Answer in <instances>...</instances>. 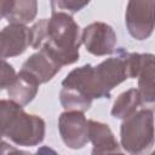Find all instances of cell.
Here are the masks:
<instances>
[{
  "mask_svg": "<svg viewBox=\"0 0 155 155\" xmlns=\"http://www.w3.org/2000/svg\"><path fill=\"white\" fill-rule=\"evenodd\" d=\"M1 134L19 147L39 145L46 133L45 121L34 114L23 110V105L12 99L0 101Z\"/></svg>",
  "mask_w": 155,
  "mask_h": 155,
  "instance_id": "obj_1",
  "label": "cell"
},
{
  "mask_svg": "<svg viewBox=\"0 0 155 155\" xmlns=\"http://www.w3.org/2000/svg\"><path fill=\"white\" fill-rule=\"evenodd\" d=\"M81 33L73 16L64 11L52 12L47 21V33L44 47L62 67L69 65L79 59Z\"/></svg>",
  "mask_w": 155,
  "mask_h": 155,
  "instance_id": "obj_2",
  "label": "cell"
},
{
  "mask_svg": "<svg viewBox=\"0 0 155 155\" xmlns=\"http://www.w3.org/2000/svg\"><path fill=\"white\" fill-rule=\"evenodd\" d=\"M120 144L125 151L133 155L147 154L151 150L155 144V122L151 110L143 108L122 120Z\"/></svg>",
  "mask_w": 155,
  "mask_h": 155,
  "instance_id": "obj_3",
  "label": "cell"
},
{
  "mask_svg": "<svg viewBox=\"0 0 155 155\" xmlns=\"http://www.w3.org/2000/svg\"><path fill=\"white\" fill-rule=\"evenodd\" d=\"M125 23L133 39L143 41L150 38L155 29V0H128Z\"/></svg>",
  "mask_w": 155,
  "mask_h": 155,
  "instance_id": "obj_4",
  "label": "cell"
},
{
  "mask_svg": "<svg viewBox=\"0 0 155 155\" xmlns=\"http://www.w3.org/2000/svg\"><path fill=\"white\" fill-rule=\"evenodd\" d=\"M58 131L63 143L70 149H81L90 140L88 120L80 110L63 111L58 117Z\"/></svg>",
  "mask_w": 155,
  "mask_h": 155,
  "instance_id": "obj_5",
  "label": "cell"
},
{
  "mask_svg": "<svg viewBox=\"0 0 155 155\" xmlns=\"http://www.w3.org/2000/svg\"><path fill=\"white\" fill-rule=\"evenodd\" d=\"M81 41L87 52L101 57L111 54L115 51L117 38L109 24L104 22H93L82 29Z\"/></svg>",
  "mask_w": 155,
  "mask_h": 155,
  "instance_id": "obj_6",
  "label": "cell"
},
{
  "mask_svg": "<svg viewBox=\"0 0 155 155\" xmlns=\"http://www.w3.org/2000/svg\"><path fill=\"white\" fill-rule=\"evenodd\" d=\"M62 87L74 88L91 99L110 98V94H108L102 87L96 75L94 67L91 64H85L73 69L62 81Z\"/></svg>",
  "mask_w": 155,
  "mask_h": 155,
  "instance_id": "obj_7",
  "label": "cell"
},
{
  "mask_svg": "<svg viewBox=\"0 0 155 155\" xmlns=\"http://www.w3.org/2000/svg\"><path fill=\"white\" fill-rule=\"evenodd\" d=\"M0 41L2 59L19 56L31 45L30 28L25 24L10 23L1 30Z\"/></svg>",
  "mask_w": 155,
  "mask_h": 155,
  "instance_id": "obj_8",
  "label": "cell"
},
{
  "mask_svg": "<svg viewBox=\"0 0 155 155\" xmlns=\"http://www.w3.org/2000/svg\"><path fill=\"white\" fill-rule=\"evenodd\" d=\"M137 79L140 105L155 111V54L140 53V65Z\"/></svg>",
  "mask_w": 155,
  "mask_h": 155,
  "instance_id": "obj_9",
  "label": "cell"
},
{
  "mask_svg": "<svg viewBox=\"0 0 155 155\" xmlns=\"http://www.w3.org/2000/svg\"><path fill=\"white\" fill-rule=\"evenodd\" d=\"M61 68L62 65L44 47H40V50L33 53L22 65V69L31 74L40 85L46 84L54 78Z\"/></svg>",
  "mask_w": 155,
  "mask_h": 155,
  "instance_id": "obj_10",
  "label": "cell"
},
{
  "mask_svg": "<svg viewBox=\"0 0 155 155\" xmlns=\"http://www.w3.org/2000/svg\"><path fill=\"white\" fill-rule=\"evenodd\" d=\"M88 137L93 145V155L121 153V144L116 140L109 125L104 122L88 120Z\"/></svg>",
  "mask_w": 155,
  "mask_h": 155,
  "instance_id": "obj_11",
  "label": "cell"
},
{
  "mask_svg": "<svg viewBox=\"0 0 155 155\" xmlns=\"http://www.w3.org/2000/svg\"><path fill=\"white\" fill-rule=\"evenodd\" d=\"M39 81L31 74L21 69L19 73H17L15 81L7 88V93L10 99L24 107L35 98L39 91Z\"/></svg>",
  "mask_w": 155,
  "mask_h": 155,
  "instance_id": "obj_12",
  "label": "cell"
},
{
  "mask_svg": "<svg viewBox=\"0 0 155 155\" xmlns=\"http://www.w3.org/2000/svg\"><path fill=\"white\" fill-rule=\"evenodd\" d=\"M139 105L140 96L138 88H130L117 96L111 108V115L115 119L125 120L132 114H134Z\"/></svg>",
  "mask_w": 155,
  "mask_h": 155,
  "instance_id": "obj_13",
  "label": "cell"
},
{
  "mask_svg": "<svg viewBox=\"0 0 155 155\" xmlns=\"http://www.w3.org/2000/svg\"><path fill=\"white\" fill-rule=\"evenodd\" d=\"M38 13V0H15L11 12L5 17L10 23L27 24L33 22Z\"/></svg>",
  "mask_w": 155,
  "mask_h": 155,
  "instance_id": "obj_14",
  "label": "cell"
},
{
  "mask_svg": "<svg viewBox=\"0 0 155 155\" xmlns=\"http://www.w3.org/2000/svg\"><path fill=\"white\" fill-rule=\"evenodd\" d=\"M91 98L84 96L79 91L70 87H62L59 92V102L65 110H80L86 111L92 105Z\"/></svg>",
  "mask_w": 155,
  "mask_h": 155,
  "instance_id": "obj_15",
  "label": "cell"
},
{
  "mask_svg": "<svg viewBox=\"0 0 155 155\" xmlns=\"http://www.w3.org/2000/svg\"><path fill=\"white\" fill-rule=\"evenodd\" d=\"M52 12L56 11H68L70 13H76L84 7H86L91 0H50Z\"/></svg>",
  "mask_w": 155,
  "mask_h": 155,
  "instance_id": "obj_16",
  "label": "cell"
},
{
  "mask_svg": "<svg viewBox=\"0 0 155 155\" xmlns=\"http://www.w3.org/2000/svg\"><path fill=\"white\" fill-rule=\"evenodd\" d=\"M47 21L48 18H42L30 28V36H31L30 46L33 48H40L45 42L46 33H47Z\"/></svg>",
  "mask_w": 155,
  "mask_h": 155,
  "instance_id": "obj_17",
  "label": "cell"
},
{
  "mask_svg": "<svg viewBox=\"0 0 155 155\" xmlns=\"http://www.w3.org/2000/svg\"><path fill=\"white\" fill-rule=\"evenodd\" d=\"M17 74L13 69V67L7 63L5 59H1V84H0V88L5 90L11 86V84L15 81Z\"/></svg>",
  "mask_w": 155,
  "mask_h": 155,
  "instance_id": "obj_18",
  "label": "cell"
},
{
  "mask_svg": "<svg viewBox=\"0 0 155 155\" xmlns=\"http://www.w3.org/2000/svg\"><path fill=\"white\" fill-rule=\"evenodd\" d=\"M15 0H1V16L5 18L12 10Z\"/></svg>",
  "mask_w": 155,
  "mask_h": 155,
  "instance_id": "obj_19",
  "label": "cell"
},
{
  "mask_svg": "<svg viewBox=\"0 0 155 155\" xmlns=\"http://www.w3.org/2000/svg\"><path fill=\"white\" fill-rule=\"evenodd\" d=\"M154 153H155V151H154Z\"/></svg>",
  "mask_w": 155,
  "mask_h": 155,
  "instance_id": "obj_20",
  "label": "cell"
}]
</instances>
